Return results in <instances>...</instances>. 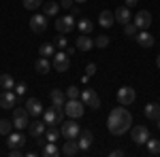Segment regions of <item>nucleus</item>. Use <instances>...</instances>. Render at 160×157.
<instances>
[{"label":"nucleus","mask_w":160,"mask_h":157,"mask_svg":"<svg viewBox=\"0 0 160 157\" xmlns=\"http://www.w3.org/2000/svg\"><path fill=\"white\" fill-rule=\"evenodd\" d=\"M130 125H132V115L124 109V106L113 109L109 113V117H107V130H109V134H113V136L126 134L130 130Z\"/></svg>","instance_id":"obj_1"},{"label":"nucleus","mask_w":160,"mask_h":157,"mask_svg":"<svg viewBox=\"0 0 160 157\" xmlns=\"http://www.w3.org/2000/svg\"><path fill=\"white\" fill-rule=\"evenodd\" d=\"M158 130H160V119H158Z\"/></svg>","instance_id":"obj_48"},{"label":"nucleus","mask_w":160,"mask_h":157,"mask_svg":"<svg viewBox=\"0 0 160 157\" xmlns=\"http://www.w3.org/2000/svg\"><path fill=\"white\" fill-rule=\"evenodd\" d=\"M26 110L32 115V117H43V104H41V100L38 98H28V102H26Z\"/></svg>","instance_id":"obj_15"},{"label":"nucleus","mask_w":160,"mask_h":157,"mask_svg":"<svg viewBox=\"0 0 160 157\" xmlns=\"http://www.w3.org/2000/svg\"><path fill=\"white\" fill-rule=\"evenodd\" d=\"M0 87L2 89H13L15 87V79H13V74H0Z\"/></svg>","instance_id":"obj_29"},{"label":"nucleus","mask_w":160,"mask_h":157,"mask_svg":"<svg viewBox=\"0 0 160 157\" xmlns=\"http://www.w3.org/2000/svg\"><path fill=\"white\" fill-rule=\"evenodd\" d=\"M58 136H62V132L58 130V125H47V130H45V138H47V142H56Z\"/></svg>","instance_id":"obj_28"},{"label":"nucleus","mask_w":160,"mask_h":157,"mask_svg":"<svg viewBox=\"0 0 160 157\" xmlns=\"http://www.w3.org/2000/svg\"><path fill=\"white\" fill-rule=\"evenodd\" d=\"M115 19L120 21V24H128L130 19H132V15H130V7H120L118 11H115Z\"/></svg>","instance_id":"obj_23"},{"label":"nucleus","mask_w":160,"mask_h":157,"mask_svg":"<svg viewBox=\"0 0 160 157\" xmlns=\"http://www.w3.org/2000/svg\"><path fill=\"white\" fill-rule=\"evenodd\" d=\"M30 30L34 32V34H43L45 30H47V15L43 13V15H32V19H30Z\"/></svg>","instance_id":"obj_10"},{"label":"nucleus","mask_w":160,"mask_h":157,"mask_svg":"<svg viewBox=\"0 0 160 157\" xmlns=\"http://www.w3.org/2000/svg\"><path fill=\"white\" fill-rule=\"evenodd\" d=\"M109 155H111V157H122V155H126V153H124L122 149H115V151H111Z\"/></svg>","instance_id":"obj_43"},{"label":"nucleus","mask_w":160,"mask_h":157,"mask_svg":"<svg viewBox=\"0 0 160 157\" xmlns=\"http://www.w3.org/2000/svg\"><path fill=\"white\" fill-rule=\"evenodd\" d=\"M132 21L137 24L139 30H148L149 25H152V13H149V11H139L135 15V19H132Z\"/></svg>","instance_id":"obj_14"},{"label":"nucleus","mask_w":160,"mask_h":157,"mask_svg":"<svg viewBox=\"0 0 160 157\" xmlns=\"http://www.w3.org/2000/svg\"><path fill=\"white\" fill-rule=\"evenodd\" d=\"M13 91H15L17 96H24L26 91H28V87H26V83H15V87H13Z\"/></svg>","instance_id":"obj_38"},{"label":"nucleus","mask_w":160,"mask_h":157,"mask_svg":"<svg viewBox=\"0 0 160 157\" xmlns=\"http://www.w3.org/2000/svg\"><path fill=\"white\" fill-rule=\"evenodd\" d=\"M38 55H41V58H53V55H56V45H53V43H43V45L38 47Z\"/></svg>","instance_id":"obj_26"},{"label":"nucleus","mask_w":160,"mask_h":157,"mask_svg":"<svg viewBox=\"0 0 160 157\" xmlns=\"http://www.w3.org/2000/svg\"><path fill=\"white\" fill-rule=\"evenodd\" d=\"M124 34H126V36H132V38L139 34V28H137L135 21H128V24H124Z\"/></svg>","instance_id":"obj_33"},{"label":"nucleus","mask_w":160,"mask_h":157,"mask_svg":"<svg viewBox=\"0 0 160 157\" xmlns=\"http://www.w3.org/2000/svg\"><path fill=\"white\" fill-rule=\"evenodd\" d=\"M86 74H88V76L96 74V64H88V66H86Z\"/></svg>","instance_id":"obj_40"},{"label":"nucleus","mask_w":160,"mask_h":157,"mask_svg":"<svg viewBox=\"0 0 160 157\" xmlns=\"http://www.w3.org/2000/svg\"><path fill=\"white\" fill-rule=\"evenodd\" d=\"M13 130H15L13 121H9V119H0V136H9Z\"/></svg>","instance_id":"obj_31"},{"label":"nucleus","mask_w":160,"mask_h":157,"mask_svg":"<svg viewBox=\"0 0 160 157\" xmlns=\"http://www.w3.org/2000/svg\"><path fill=\"white\" fill-rule=\"evenodd\" d=\"M60 132H62V138L68 140V138H77L79 132H81V127L77 125V121H75V119H71V121H66V123H62Z\"/></svg>","instance_id":"obj_9"},{"label":"nucleus","mask_w":160,"mask_h":157,"mask_svg":"<svg viewBox=\"0 0 160 157\" xmlns=\"http://www.w3.org/2000/svg\"><path fill=\"white\" fill-rule=\"evenodd\" d=\"M77 28H79L81 34H90V32H92V21H90V19H81V21L77 24Z\"/></svg>","instance_id":"obj_34"},{"label":"nucleus","mask_w":160,"mask_h":157,"mask_svg":"<svg viewBox=\"0 0 160 157\" xmlns=\"http://www.w3.org/2000/svg\"><path fill=\"white\" fill-rule=\"evenodd\" d=\"M56 43H58V47H66V43H68V40L64 38V34H60V36L56 38Z\"/></svg>","instance_id":"obj_42"},{"label":"nucleus","mask_w":160,"mask_h":157,"mask_svg":"<svg viewBox=\"0 0 160 157\" xmlns=\"http://www.w3.org/2000/svg\"><path fill=\"white\" fill-rule=\"evenodd\" d=\"M15 104H17V94L13 91V89H2V94H0V109H15Z\"/></svg>","instance_id":"obj_11"},{"label":"nucleus","mask_w":160,"mask_h":157,"mask_svg":"<svg viewBox=\"0 0 160 157\" xmlns=\"http://www.w3.org/2000/svg\"><path fill=\"white\" fill-rule=\"evenodd\" d=\"M28 117H30V113L24 109H13V125H15V130H24V127H28L30 125V121H28Z\"/></svg>","instance_id":"obj_4"},{"label":"nucleus","mask_w":160,"mask_h":157,"mask_svg":"<svg viewBox=\"0 0 160 157\" xmlns=\"http://www.w3.org/2000/svg\"><path fill=\"white\" fill-rule=\"evenodd\" d=\"M130 138H132L135 145H145L149 140V130L145 125H135V127L130 130Z\"/></svg>","instance_id":"obj_7"},{"label":"nucleus","mask_w":160,"mask_h":157,"mask_svg":"<svg viewBox=\"0 0 160 157\" xmlns=\"http://www.w3.org/2000/svg\"><path fill=\"white\" fill-rule=\"evenodd\" d=\"M75 2H77V4H83V2H88V0H75Z\"/></svg>","instance_id":"obj_47"},{"label":"nucleus","mask_w":160,"mask_h":157,"mask_svg":"<svg viewBox=\"0 0 160 157\" xmlns=\"http://www.w3.org/2000/svg\"><path fill=\"white\" fill-rule=\"evenodd\" d=\"M34 68H37V72H38V74H47V72L51 70V62H49V58H38L37 64H34Z\"/></svg>","instance_id":"obj_25"},{"label":"nucleus","mask_w":160,"mask_h":157,"mask_svg":"<svg viewBox=\"0 0 160 157\" xmlns=\"http://www.w3.org/2000/svg\"><path fill=\"white\" fill-rule=\"evenodd\" d=\"M156 66H158V68H160V55H158V58H156Z\"/></svg>","instance_id":"obj_46"},{"label":"nucleus","mask_w":160,"mask_h":157,"mask_svg":"<svg viewBox=\"0 0 160 157\" xmlns=\"http://www.w3.org/2000/svg\"><path fill=\"white\" fill-rule=\"evenodd\" d=\"M45 130H47V123L41 121V117H38V121H32V123L28 125V132H30L32 138H41V136L45 134Z\"/></svg>","instance_id":"obj_17"},{"label":"nucleus","mask_w":160,"mask_h":157,"mask_svg":"<svg viewBox=\"0 0 160 157\" xmlns=\"http://www.w3.org/2000/svg\"><path fill=\"white\" fill-rule=\"evenodd\" d=\"M77 142H79V149L81 151H88L92 142H94V136H92V130H81L79 136H77Z\"/></svg>","instance_id":"obj_16"},{"label":"nucleus","mask_w":160,"mask_h":157,"mask_svg":"<svg viewBox=\"0 0 160 157\" xmlns=\"http://www.w3.org/2000/svg\"><path fill=\"white\" fill-rule=\"evenodd\" d=\"M109 40H111V38L107 36V34H100V36H96V38H94V47L105 49L107 45H109Z\"/></svg>","instance_id":"obj_35"},{"label":"nucleus","mask_w":160,"mask_h":157,"mask_svg":"<svg viewBox=\"0 0 160 157\" xmlns=\"http://www.w3.org/2000/svg\"><path fill=\"white\" fill-rule=\"evenodd\" d=\"M113 21H115V13H111V11H100L98 24L102 25V28H111V25H113Z\"/></svg>","instance_id":"obj_24"},{"label":"nucleus","mask_w":160,"mask_h":157,"mask_svg":"<svg viewBox=\"0 0 160 157\" xmlns=\"http://www.w3.org/2000/svg\"><path fill=\"white\" fill-rule=\"evenodd\" d=\"M79 13H81V9H79V7H75V4H73V9H71V15H79Z\"/></svg>","instance_id":"obj_44"},{"label":"nucleus","mask_w":160,"mask_h":157,"mask_svg":"<svg viewBox=\"0 0 160 157\" xmlns=\"http://www.w3.org/2000/svg\"><path fill=\"white\" fill-rule=\"evenodd\" d=\"M75 45H77V49H79V51H90V49L94 47V40L88 36V34H81V36L75 40Z\"/></svg>","instance_id":"obj_22"},{"label":"nucleus","mask_w":160,"mask_h":157,"mask_svg":"<svg viewBox=\"0 0 160 157\" xmlns=\"http://www.w3.org/2000/svg\"><path fill=\"white\" fill-rule=\"evenodd\" d=\"M64 110H66V117H71V119H79V117H83V113H86V104H83V100H79V98H75V100H66Z\"/></svg>","instance_id":"obj_3"},{"label":"nucleus","mask_w":160,"mask_h":157,"mask_svg":"<svg viewBox=\"0 0 160 157\" xmlns=\"http://www.w3.org/2000/svg\"><path fill=\"white\" fill-rule=\"evenodd\" d=\"M9 155L11 157H19V155H24V151H22V149H9Z\"/></svg>","instance_id":"obj_41"},{"label":"nucleus","mask_w":160,"mask_h":157,"mask_svg":"<svg viewBox=\"0 0 160 157\" xmlns=\"http://www.w3.org/2000/svg\"><path fill=\"white\" fill-rule=\"evenodd\" d=\"M143 113H145V117L152 121H158L160 119V104L158 102H148L145 104V109H143Z\"/></svg>","instance_id":"obj_19"},{"label":"nucleus","mask_w":160,"mask_h":157,"mask_svg":"<svg viewBox=\"0 0 160 157\" xmlns=\"http://www.w3.org/2000/svg\"><path fill=\"white\" fill-rule=\"evenodd\" d=\"M75 17L73 15H64V17H58V21H56V30H58V34H68V32H73L75 30Z\"/></svg>","instance_id":"obj_5"},{"label":"nucleus","mask_w":160,"mask_h":157,"mask_svg":"<svg viewBox=\"0 0 160 157\" xmlns=\"http://www.w3.org/2000/svg\"><path fill=\"white\" fill-rule=\"evenodd\" d=\"M139 0H126V7H137Z\"/></svg>","instance_id":"obj_45"},{"label":"nucleus","mask_w":160,"mask_h":157,"mask_svg":"<svg viewBox=\"0 0 160 157\" xmlns=\"http://www.w3.org/2000/svg\"><path fill=\"white\" fill-rule=\"evenodd\" d=\"M145 145H148V153H149V155H158V153H160V140L149 138Z\"/></svg>","instance_id":"obj_32"},{"label":"nucleus","mask_w":160,"mask_h":157,"mask_svg":"<svg viewBox=\"0 0 160 157\" xmlns=\"http://www.w3.org/2000/svg\"><path fill=\"white\" fill-rule=\"evenodd\" d=\"M58 9H62V7H60V2H56V0H47V2L43 4V13H45L47 17L58 15Z\"/></svg>","instance_id":"obj_27"},{"label":"nucleus","mask_w":160,"mask_h":157,"mask_svg":"<svg viewBox=\"0 0 160 157\" xmlns=\"http://www.w3.org/2000/svg\"><path fill=\"white\" fill-rule=\"evenodd\" d=\"M38 7H43V0H24V9L28 11H37Z\"/></svg>","instance_id":"obj_36"},{"label":"nucleus","mask_w":160,"mask_h":157,"mask_svg":"<svg viewBox=\"0 0 160 157\" xmlns=\"http://www.w3.org/2000/svg\"><path fill=\"white\" fill-rule=\"evenodd\" d=\"M66 98H68V100H75V98H81V91H79V89H77L75 85H71V87L66 89Z\"/></svg>","instance_id":"obj_37"},{"label":"nucleus","mask_w":160,"mask_h":157,"mask_svg":"<svg viewBox=\"0 0 160 157\" xmlns=\"http://www.w3.org/2000/svg\"><path fill=\"white\" fill-rule=\"evenodd\" d=\"M64 115H66L64 106H53V104H51V109L43 110V121H45L47 125H62Z\"/></svg>","instance_id":"obj_2"},{"label":"nucleus","mask_w":160,"mask_h":157,"mask_svg":"<svg viewBox=\"0 0 160 157\" xmlns=\"http://www.w3.org/2000/svg\"><path fill=\"white\" fill-rule=\"evenodd\" d=\"M135 40L141 45V47H145V49H149V47H154V36L149 34L148 30H139V34L135 36Z\"/></svg>","instance_id":"obj_20"},{"label":"nucleus","mask_w":160,"mask_h":157,"mask_svg":"<svg viewBox=\"0 0 160 157\" xmlns=\"http://www.w3.org/2000/svg\"><path fill=\"white\" fill-rule=\"evenodd\" d=\"M49 100H51V104H53V106H64L68 98H66V91H60V89H53V91L49 94Z\"/></svg>","instance_id":"obj_21"},{"label":"nucleus","mask_w":160,"mask_h":157,"mask_svg":"<svg viewBox=\"0 0 160 157\" xmlns=\"http://www.w3.org/2000/svg\"><path fill=\"white\" fill-rule=\"evenodd\" d=\"M81 149H79V142H77V138H68L66 142H64V146H62V155H66V157H73L77 155Z\"/></svg>","instance_id":"obj_18"},{"label":"nucleus","mask_w":160,"mask_h":157,"mask_svg":"<svg viewBox=\"0 0 160 157\" xmlns=\"http://www.w3.org/2000/svg\"><path fill=\"white\" fill-rule=\"evenodd\" d=\"M24 145H26V136L22 134V130L11 132L7 136V146L9 149H24Z\"/></svg>","instance_id":"obj_13"},{"label":"nucleus","mask_w":160,"mask_h":157,"mask_svg":"<svg viewBox=\"0 0 160 157\" xmlns=\"http://www.w3.org/2000/svg\"><path fill=\"white\" fill-rule=\"evenodd\" d=\"M51 66H53L58 72H66V70L71 68V55H68L66 51H64V53L58 51V53L53 55V64H51Z\"/></svg>","instance_id":"obj_8"},{"label":"nucleus","mask_w":160,"mask_h":157,"mask_svg":"<svg viewBox=\"0 0 160 157\" xmlns=\"http://www.w3.org/2000/svg\"><path fill=\"white\" fill-rule=\"evenodd\" d=\"M81 100H83V104H86L88 109H92V110L100 109V98L94 89H83L81 91Z\"/></svg>","instance_id":"obj_6"},{"label":"nucleus","mask_w":160,"mask_h":157,"mask_svg":"<svg viewBox=\"0 0 160 157\" xmlns=\"http://www.w3.org/2000/svg\"><path fill=\"white\" fill-rule=\"evenodd\" d=\"M41 155L43 157H56L58 155V146H56V142H47V145L41 149Z\"/></svg>","instance_id":"obj_30"},{"label":"nucleus","mask_w":160,"mask_h":157,"mask_svg":"<svg viewBox=\"0 0 160 157\" xmlns=\"http://www.w3.org/2000/svg\"><path fill=\"white\" fill-rule=\"evenodd\" d=\"M135 98H137V94H135V89H132V87H120V89H118V102H120L122 106L132 104V102H135Z\"/></svg>","instance_id":"obj_12"},{"label":"nucleus","mask_w":160,"mask_h":157,"mask_svg":"<svg viewBox=\"0 0 160 157\" xmlns=\"http://www.w3.org/2000/svg\"><path fill=\"white\" fill-rule=\"evenodd\" d=\"M73 4H75V0H60V7H62V9H68V11H71V9H73Z\"/></svg>","instance_id":"obj_39"}]
</instances>
